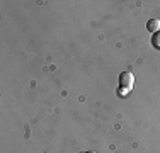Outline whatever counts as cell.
<instances>
[{"mask_svg": "<svg viewBox=\"0 0 160 153\" xmlns=\"http://www.w3.org/2000/svg\"><path fill=\"white\" fill-rule=\"evenodd\" d=\"M133 85H135V75H133L131 72H123V73L119 75V87L131 90Z\"/></svg>", "mask_w": 160, "mask_h": 153, "instance_id": "cell-1", "label": "cell"}, {"mask_svg": "<svg viewBox=\"0 0 160 153\" xmlns=\"http://www.w3.org/2000/svg\"><path fill=\"white\" fill-rule=\"evenodd\" d=\"M147 31H150L152 34L160 32V19H150L147 22Z\"/></svg>", "mask_w": 160, "mask_h": 153, "instance_id": "cell-2", "label": "cell"}, {"mask_svg": "<svg viewBox=\"0 0 160 153\" xmlns=\"http://www.w3.org/2000/svg\"><path fill=\"white\" fill-rule=\"evenodd\" d=\"M152 44H153L155 49H160V32H155L152 36Z\"/></svg>", "mask_w": 160, "mask_h": 153, "instance_id": "cell-3", "label": "cell"}, {"mask_svg": "<svg viewBox=\"0 0 160 153\" xmlns=\"http://www.w3.org/2000/svg\"><path fill=\"white\" fill-rule=\"evenodd\" d=\"M128 89H123V87H118V94H119V95H123V97H124V95H128Z\"/></svg>", "mask_w": 160, "mask_h": 153, "instance_id": "cell-4", "label": "cell"}, {"mask_svg": "<svg viewBox=\"0 0 160 153\" xmlns=\"http://www.w3.org/2000/svg\"><path fill=\"white\" fill-rule=\"evenodd\" d=\"M87 153H96V151H87Z\"/></svg>", "mask_w": 160, "mask_h": 153, "instance_id": "cell-5", "label": "cell"}]
</instances>
